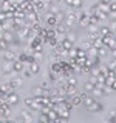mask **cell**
<instances>
[{
    "mask_svg": "<svg viewBox=\"0 0 116 123\" xmlns=\"http://www.w3.org/2000/svg\"><path fill=\"white\" fill-rule=\"evenodd\" d=\"M87 111H93V112H101V111H104V105L94 98V102H93L91 105H90V108H88Z\"/></svg>",
    "mask_w": 116,
    "mask_h": 123,
    "instance_id": "5b68a950",
    "label": "cell"
},
{
    "mask_svg": "<svg viewBox=\"0 0 116 123\" xmlns=\"http://www.w3.org/2000/svg\"><path fill=\"white\" fill-rule=\"evenodd\" d=\"M111 55H113V59H116V49H111Z\"/></svg>",
    "mask_w": 116,
    "mask_h": 123,
    "instance_id": "8d00e7d4",
    "label": "cell"
},
{
    "mask_svg": "<svg viewBox=\"0 0 116 123\" xmlns=\"http://www.w3.org/2000/svg\"><path fill=\"white\" fill-rule=\"evenodd\" d=\"M0 89H3V91L6 92V94H9L11 91H14V88L11 86V83H9V82H8V83H3L2 86H0Z\"/></svg>",
    "mask_w": 116,
    "mask_h": 123,
    "instance_id": "e0dca14e",
    "label": "cell"
},
{
    "mask_svg": "<svg viewBox=\"0 0 116 123\" xmlns=\"http://www.w3.org/2000/svg\"><path fill=\"white\" fill-rule=\"evenodd\" d=\"M54 31H56L57 34H60V36H65L70 31V26L65 22H57L56 25H54Z\"/></svg>",
    "mask_w": 116,
    "mask_h": 123,
    "instance_id": "6da1fadb",
    "label": "cell"
},
{
    "mask_svg": "<svg viewBox=\"0 0 116 123\" xmlns=\"http://www.w3.org/2000/svg\"><path fill=\"white\" fill-rule=\"evenodd\" d=\"M17 60H20V62H23V63H26V62H28V54H22V55H19L17 57Z\"/></svg>",
    "mask_w": 116,
    "mask_h": 123,
    "instance_id": "4316f807",
    "label": "cell"
},
{
    "mask_svg": "<svg viewBox=\"0 0 116 123\" xmlns=\"http://www.w3.org/2000/svg\"><path fill=\"white\" fill-rule=\"evenodd\" d=\"M6 48H8V42L0 38V49H6Z\"/></svg>",
    "mask_w": 116,
    "mask_h": 123,
    "instance_id": "f546056e",
    "label": "cell"
},
{
    "mask_svg": "<svg viewBox=\"0 0 116 123\" xmlns=\"http://www.w3.org/2000/svg\"><path fill=\"white\" fill-rule=\"evenodd\" d=\"M42 88H44V89H48V88H50V83L46 82V80H45V82H42Z\"/></svg>",
    "mask_w": 116,
    "mask_h": 123,
    "instance_id": "d6a6232c",
    "label": "cell"
},
{
    "mask_svg": "<svg viewBox=\"0 0 116 123\" xmlns=\"http://www.w3.org/2000/svg\"><path fill=\"white\" fill-rule=\"evenodd\" d=\"M23 103H25V106L31 108V103H33V97H26L25 100H23Z\"/></svg>",
    "mask_w": 116,
    "mask_h": 123,
    "instance_id": "f1b7e54d",
    "label": "cell"
},
{
    "mask_svg": "<svg viewBox=\"0 0 116 123\" xmlns=\"http://www.w3.org/2000/svg\"><path fill=\"white\" fill-rule=\"evenodd\" d=\"M107 122H111V123H116V111H111L110 112V117L107 118Z\"/></svg>",
    "mask_w": 116,
    "mask_h": 123,
    "instance_id": "7402d4cb",
    "label": "cell"
},
{
    "mask_svg": "<svg viewBox=\"0 0 116 123\" xmlns=\"http://www.w3.org/2000/svg\"><path fill=\"white\" fill-rule=\"evenodd\" d=\"M101 2H102V3H105V5H108V3H110L111 0H101Z\"/></svg>",
    "mask_w": 116,
    "mask_h": 123,
    "instance_id": "74e56055",
    "label": "cell"
},
{
    "mask_svg": "<svg viewBox=\"0 0 116 123\" xmlns=\"http://www.w3.org/2000/svg\"><path fill=\"white\" fill-rule=\"evenodd\" d=\"M65 5H68V6H73V0H65Z\"/></svg>",
    "mask_w": 116,
    "mask_h": 123,
    "instance_id": "d590c367",
    "label": "cell"
},
{
    "mask_svg": "<svg viewBox=\"0 0 116 123\" xmlns=\"http://www.w3.org/2000/svg\"><path fill=\"white\" fill-rule=\"evenodd\" d=\"M108 12H111V11H116V2H113V0H111L110 3H108Z\"/></svg>",
    "mask_w": 116,
    "mask_h": 123,
    "instance_id": "484cf974",
    "label": "cell"
},
{
    "mask_svg": "<svg viewBox=\"0 0 116 123\" xmlns=\"http://www.w3.org/2000/svg\"><path fill=\"white\" fill-rule=\"evenodd\" d=\"M77 25L80 26V28H87L88 25H90V22H88V15H80L79 18H77Z\"/></svg>",
    "mask_w": 116,
    "mask_h": 123,
    "instance_id": "9c48e42d",
    "label": "cell"
},
{
    "mask_svg": "<svg viewBox=\"0 0 116 123\" xmlns=\"http://www.w3.org/2000/svg\"><path fill=\"white\" fill-rule=\"evenodd\" d=\"M60 43H62V46H64L65 49H71V48H73V42H71V40H68L67 37H65L64 40L60 42Z\"/></svg>",
    "mask_w": 116,
    "mask_h": 123,
    "instance_id": "ac0fdd59",
    "label": "cell"
},
{
    "mask_svg": "<svg viewBox=\"0 0 116 123\" xmlns=\"http://www.w3.org/2000/svg\"><path fill=\"white\" fill-rule=\"evenodd\" d=\"M3 59H5V62H13L17 59V55H15L14 51H11V49H3Z\"/></svg>",
    "mask_w": 116,
    "mask_h": 123,
    "instance_id": "8992f818",
    "label": "cell"
},
{
    "mask_svg": "<svg viewBox=\"0 0 116 123\" xmlns=\"http://www.w3.org/2000/svg\"><path fill=\"white\" fill-rule=\"evenodd\" d=\"M6 92L5 91H3V89H0V100H6Z\"/></svg>",
    "mask_w": 116,
    "mask_h": 123,
    "instance_id": "1f68e13d",
    "label": "cell"
},
{
    "mask_svg": "<svg viewBox=\"0 0 116 123\" xmlns=\"http://www.w3.org/2000/svg\"><path fill=\"white\" fill-rule=\"evenodd\" d=\"M80 48H82L84 51H88V49L91 48V42H90V40H88V42H84V43L80 45Z\"/></svg>",
    "mask_w": 116,
    "mask_h": 123,
    "instance_id": "603a6c76",
    "label": "cell"
},
{
    "mask_svg": "<svg viewBox=\"0 0 116 123\" xmlns=\"http://www.w3.org/2000/svg\"><path fill=\"white\" fill-rule=\"evenodd\" d=\"M98 32H99V37H104V36H108V34L111 32V29L108 28V26H102V28H101Z\"/></svg>",
    "mask_w": 116,
    "mask_h": 123,
    "instance_id": "2e32d148",
    "label": "cell"
},
{
    "mask_svg": "<svg viewBox=\"0 0 116 123\" xmlns=\"http://www.w3.org/2000/svg\"><path fill=\"white\" fill-rule=\"evenodd\" d=\"M22 72H23V77H25V79H31V77H34V74L29 71V69H23Z\"/></svg>",
    "mask_w": 116,
    "mask_h": 123,
    "instance_id": "cb8c5ba5",
    "label": "cell"
},
{
    "mask_svg": "<svg viewBox=\"0 0 116 123\" xmlns=\"http://www.w3.org/2000/svg\"><path fill=\"white\" fill-rule=\"evenodd\" d=\"M110 88H111V91H116V79L111 82V85H110Z\"/></svg>",
    "mask_w": 116,
    "mask_h": 123,
    "instance_id": "836d02e7",
    "label": "cell"
},
{
    "mask_svg": "<svg viewBox=\"0 0 116 123\" xmlns=\"http://www.w3.org/2000/svg\"><path fill=\"white\" fill-rule=\"evenodd\" d=\"M64 22L67 23L68 26L76 25V23H77V12H74V11H71V12H67V14H65Z\"/></svg>",
    "mask_w": 116,
    "mask_h": 123,
    "instance_id": "7a4b0ae2",
    "label": "cell"
},
{
    "mask_svg": "<svg viewBox=\"0 0 116 123\" xmlns=\"http://www.w3.org/2000/svg\"><path fill=\"white\" fill-rule=\"evenodd\" d=\"M15 120L17 122H33L34 120V117L33 115H31V112H28V111H22L20 112V115H19V117H15Z\"/></svg>",
    "mask_w": 116,
    "mask_h": 123,
    "instance_id": "3957f363",
    "label": "cell"
},
{
    "mask_svg": "<svg viewBox=\"0 0 116 123\" xmlns=\"http://www.w3.org/2000/svg\"><path fill=\"white\" fill-rule=\"evenodd\" d=\"M28 69L31 72H33L34 75L37 74L39 71H40V62H37V60H34V62H31V63L28 65Z\"/></svg>",
    "mask_w": 116,
    "mask_h": 123,
    "instance_id": "ba28073f",
    "label": "cell"
},
{
    "mask_svg": "<svg viewBox=\"0 0 116 123\" xmlns=\"http://www.w3.org/2000/svg\"><path fill=\"white\" fill-rule=\"evenodd\" d=\"M82 0H73V6L71 8H77V9H80V8H82Z\"/></svg>",
    "mask_w": 116,
    "mask_h": 123,
    "instance_id": "44dd1931",
    "label": "cell"
},
{
    "mask_svg": "<svg viewBox=\"0 0 116 123\" xmlns=\"http://www.w3.org/2000/svg\"><path fill=\"white\" fill-rule=\"evenodd\" d=\"M50 79H51L53 82H56V80L59 79V74H57V72H54V71H51V69H50Z\"/></svg>",
    "mask_w": 116,
    "mask_h": 123,
    "instance_id": "d4e9b609",
    "label": "cell"
},
{
    "mask_svg": "<svg viewBox=\"0 0 116 123\" xmlns=\"http://www.w3.org/2000/svg\"><path fill=\"white\" fill-rule=\"evenodd\" d=\"M42 108V103H40V95L39 97H33V103H31V109L34 111H39Z\"/></svg>",
    "mask_w": 116,
    "mask_h": 123,
    "instance_id": "30bf717a",
    "label": "cell"
},
{
    "mask_svg": "<svg viewBox=\"0 0 116 123\" xmlns=\"http://www.w3.org/2000/svg\"><path fill=\"white\" fill-rule=\"evenodd\" d=\"M6 103H8L9 106H14V105H17V103H19V95L15 94V92H13V91H11L9 94L6 95Z\"/></svg>",
    "mask_w": 116,
    "mask_h": 123,
    "instance_id": "277c9868",
    "label": "cell"
},
{
    "mask_svg": "<svg viewBox=\"0 0 116 123\" xmlns=\"http://www.w3.org/2000/svg\"><path fill=\"white\" fill-rule=\"evenodd\" d=\"M5 74L6 75H17V74H14V71H13V62H6L5 63Z\"/></svg>",
    "mask_w": 116,
    "mask_h": 123,
    "instance_id": "5bb4252c",
    "label": "cell"
},
{
    "mask_svg": "<svg viewBox=\"0 0 116 123\" xmlns=\"http://www.w3.org/2000/svg\"><path fill=\"white\" fill-rule=\"evenodd\" d=\"M99 74H102V75H107V72H108V68L105 66V65H99Z\"/></svg>",
    "mask_w": 116,
    "mask_h": 123,
    "instance_id": "ffe728a7",
    "label": "cell"
},
{
    "mask_svg": "<svg viewBox=\"0 0 116 123\" xmlns=\"http://www.w3.org/2000/svg\"><path fill=\"white\" fill-rule=\"evenodd\" d=\"M53 2H54V3H59V2H60V0H53Z\"/></svg>",
    "mask_w": 116,
    "mask_h": 123,
    "instance_id": "f35d334b",
    "label": "cell"
},
{
    "mask_svg": "<svg viewBox=\"0 0 116 123\" xmlns=\"http://www.w3.org/2000/svg\"><path fill=\"white\" fill-rule=\"evenodd\" d=\"M115 32H116V28H115Z\"/></svg>",
    "mask_w": 116,
    "mask_h": 123,
    "instance_id": "ab89813d",
    "label": "cell"
},
{
    "mask_svg": "<svg viewBox=\"0 0 116 123\" xmlns=\"http://www.w3.org/2000/svg\"><path fill=\"white\" fill-rule=\"evenodd\" d=\"M31 94H33V97H39V95H44V88H42V86H34L33 89H31Z\"/></svg>",
    "mask_w": 116,
    "mask_h": 123,
    "instance_id": "4fadbf2b",
    "label": "cell"
},
{
    "mask_svg": "<svg viewBox=\"0 0 116 123\" xmlns=\"http://www.w3.org/2000/svg\"><path fill=\"white\" fill-rule=\"evenodd\" d=\"M84 88H85V91H90V92H91V89L94 88V83H91V82H87Z\"/></svg>",
    "mask_w": 116,
    "mask_h": 123,
    "instance_id": "83f0119b",
    "label": "cell"
},
{
    "mask_svg": "<svg viewBox=\"0 0 116 123\" xmlns=\"http://www.w3.org/2000/svg\"><path fill=\"white\" fill-rule=\"evenodd\" d=\"M57 60H59V57H57V54H54L53 51L48 54V62H50V63H53V62H57Z\"/></svg>",
    "mask_w": 116,
    "mask_h": 123,
    "instance_id": "d6986e66",
    "label": "cell"
},
{
    "mask_svg": "<svg viewBox=\"0 0 116 123\" xmlns=\"http://www.w3.org/2000/svg\"><path fill=\"white\" fill-rule=\"evenodd\" d=\"M108 17H111V18H116V11H111V12H108Z\"/></svg>",
    "mask_w": 116,
    "mask_h": 123,
    "instance_id": "e575fe53",
    "label": "cell"
},
{
    "mask_svg": "<svg viewBox=\"0 0 116 123\" xmlns=\"http://www.w3.org/2000/svg\"><path fill=\"white\" fill-rule=\"evenodd\" d=\"M45 23L50 26V28H53L54 25L57 23V18H56V14H50L48 17H46V20H45Z\"/></svg>",
    "mask_w": 116,
    "mask_h": 123,
    "instance_id": "8fae6325",
    "label": "cell"
},
{
    "mask_svg": "<svg viewBox=\"0 0 116 123\" xmlns=\"http://www.w3.org/2000/svg\"><path fill=\"white\" fill-rule=\"evenodd\" d=\"M13 71H14V74H19V72H22L23 71V62L20 60H13Z\"/></svg>",
    "mask_w": 116,
    "mask_h": 123,
    "instance_id": "52a82bcc",
    "label": "cell"
},
{
    "mask_svg": "<svg viewBox=\"0 0 116 123\" xmlns=\"http://www.w3.org/2000/svg\"><path fill=\"white\" fill-rule=\"evenodd\" d=\"M40 122H50V118H48V115H46L45 112H42V115H40Z\"/></svg>",
    "mask_w": 116,
    "mask_h": 123,
    "instance_id": "4dcf8cb0",
    "label": "cell"
},
{
    "mask_svg": "<svg viewBox=\"0 0 116 123\" xmlns=\"http://www.w3.org/2000/svg\"><path fill=\"white\" fill-rule=\"evenodd\" d=\"M9 83H11V86H13L14 89H15V88H22V79H20V77H17V75H15Z\"/></svg>",
    "mask_w": 116,
    "mask_h": 123,
    "instance_id": "9a60e30c",
    "label": "cell"
},
{
    "mask_svg": "<svg viewBox=\"0 0 116 123\" xmlns=\"http://www.w3.org/2000/svg\"><path fill=\"white\" fill-rule=\"evenodd\" d=\"M2 38H3V40H6L8 43H11V42L14 40V36H13V32H11V31L5 29V31H3V34H2Z\"/></svg>",
    "mask_w": 116,
    "mask_h": 123,
    "instance_id": "7c38bea8",
    "label": "cell"
}]
</instances>
